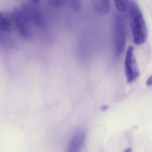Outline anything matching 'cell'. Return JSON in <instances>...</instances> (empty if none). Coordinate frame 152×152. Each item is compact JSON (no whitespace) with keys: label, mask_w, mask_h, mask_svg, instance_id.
<instances>
[{"label":"cell","mask_w":152,"mask_h":152,"mask_svg":"<svg viewBox=\"0 0 152 152\" xmlns=\"http://www.w3.org/2000/svg\"><path fill=\"white\" fill-rule=\"evenodd\" d=\"M146 85L147 86H151L152 85V75L147 80Z\"/></svg>","instance_id":"cell-10"},{"label":"cell","mask_w":152,"mask_h":152,"mask_svg":"<svg viewBox=\"0 0 152 152\" xmlns=\"http://www.w3.org/2000/svg\"><path fill=\"white\" fill-rule=\"evenodd\" d=\"M46 1L51 7L58 8L63 6L66 2V0H46Z\"/></svg>","instance_id":"cell-9"},{"label":"cell","mask_w":152,"mask_h":152,"mask_svg":"<svg viewBox=\"0 0 152 152\" xmlns=\"http://www.w3.org/2000/svg\"><path fill=\"white\" fill-rule=\"evenodd\" d=\"M10 15L13 24L21 36L26 39L30 38L31 34L29 27L30 23L21 8L15 10Z\"/></svg>","instance_id":"cell-4"},{"label":"cell","mask_w":152,"mask_h":152,"mask_svg":"<svg viewBox=\"0 0 152 152\" xmlns=\"http://www.w3.org/2000/svg\"><path fill=\"white\" fill-rule=\"evenodd\" d=\"M13 23L10 16L0 14V30L1 32H8L11 30Z\"/></svg>","instance_id":"cell-7"},{"label":"cell","mask_w":152,"mask_h":152,"mask_svg":"<svg viewBox=\"0 0 152 152\" xmlns=\"http://www.w3.org/2000/svg\"><path fill=\"white\" fill-rule=\"evenodd\" d=\"M131 28L134 44H144L147 37V28L142 12L136 1L131 0L129 7Z\"/></svg>","instance_id":"cell-1"},{"label":"cell","mask_w":152,"mask_h":152,"mask_svg":"<svg viewBox=\"0 0 152 152\" xmlns=\"http://www.w3.org/2000/svg\"><path fill=\"white\" fill-rule=\"evenodd\" d=\"M35 3H27L23 6L21 9L24 13L30 24H33L36 26H43L44 19L40 10Z\"/></svg>","instance_id":"cell-5"},{"label":"cell","mask_w":152,"mask_h":152,"mask_svg":"<svg viewBox=\"0 0 152 152\" xmlns=\"http://www.w3.org/2000/svg\"><path fill=\"white\" fill-rule=\"evenodd\" d=\"M108 106L107 105H104L103 106H102L101 109H102V110H103V111H105V110H107V109H108Z\"/></svg>","instance_id":"cell-11"},{"label":"cell","mask_w":152,"mask_h":152,"mask_svg":"<svg viewBox=\"0 0 152 152\" xmlns=\"http://www.w3.org/2000/svg\"><path fill=\"white\" fill-rule=\"evenodd\" d=\"M114 53L115 56L122 54L125 48L126 35L124 22L121 16H116L114 22Z\"/></svg>","instance_id":"cell-2"},{"label":"cell","mask_w":152,"mask_h":152,"mask_svg":"<svg viewBox=\"0 0 152 152\" xmlns=\"http://www.w3.org/2000/svg\"><path fill=\"white\" fill-rule=\"evenodd\" d=\"M40 0H31V2H33V3H38L40 2Z\"/></svg>","instance_id":"cell-12"},{"label":"cell","mask_w":152,"mask_h":152,"mask_svg":"<svg viewBox=\"0 0 152 152\" xmlns=\"http://www.w3.org/2000/svg\"><path fill=\"white\" fill-rule=\"evenodd\" d=\"M130 1V0H114L116 9L121 12H125L128 10Z\"/></svg>","instance_id":"cell-8"},{"label":"cell","mask_w":152,"mask_h":152,"mask_svg":"<svg viewBox=\"0 0 152 152\" xmlns=\"http://www.w3.org/2000/svg\"><path fill=\"white\" fill-rule=\"evenodd\" d=\"M125 74L128 83L134 81L139 75V70L132 46L128 48L124 61Z\"/></svg>","instance_id":"cell-3"},{"label":"cell","mask_w":152,"mask_h":152,"mask_svg":"<svg viewBox=\"0 0 152 152\" xmlns=\"http://www.w3.org/2000/svg\"><path fill=\"white\" fill-rule=\"evenodd\" d=\"M96 10L101 14H106L111 9L110 0H92Z\"/></svg>","instance_id":"cell-6"}]
</instances>
